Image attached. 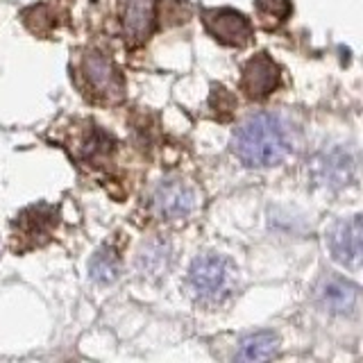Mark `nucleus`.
I'll return each mask as SVG.
<instances>
[{
    "mask_svg": "<svg viewBox=\"0 0 363 363\" xmlns=\"http://www.w3.org/2000/svg\"><path fill=\"white\" fill-rule=\"evenodd\" d=\"M281 82L279 66L270 60L266 52H259L243 68L241 89L250 100H264L275 91Z\"/></svg>",
    "mask_w": 363,
    "mask_h": 363,
    "instance_id": "0eeeda50",
    "label": "nucleus"
},
{
    "mask_svg": "<svg viewBox=\"0 0 363 363\" xmlns=\"http://www.w3.org/2000/svg\"><path fill=\"white\" fill-rule=\"evenodd\" d=\"M89 272H91V279L98 281V284H111L113 279L118 277L121 266H118V257L113 252L111 247H102L94 255L89 264Z\"/></svg>",
    "mask_w": 363,
    "mask_h": 363,
    "instance_id": "f8f14e48",
    "label": "nucleus"
},
{
    "mask_svg": "<svg viewBox=\"0 0 363 363\" xmlns=\"http://www.w3.org/2000/svg\"><path fill=\"white\" fill-rule=\"evenodd\" d=\"M211 107L216 109V111H220V109H225L227 113H232V109L236 107V102H234V98L227 94V91L223 89V86H216L213 89V94H211Z\"/></svg>",
    "mask_w": 363,
    "mask_h": 363,
    "instance_id": "2eb2a0df",
    "label": "nucleus"
},
{
    "mask_svg": "<svg viewBox=\"0 0 363 363\" xmlns=\"http://www.w3.org/2000/svg\"><path fill=\"white\" fill-rule=\"evenodd\" d=\"M329 255L345 268L363 266V220L340 218L325 234Z\"/></svg>",
    "mask_w": 363,
    "mask_h": 363,
    "instance_id": "7ed1b4c3",
    "label": "nucleus"
},
{
    "mask_svg": "<svg viewBox=\"0 0 363 363\" xmlns=\"http://www.w3.org/2000/svg\"><path fill=\"white\" fill-rule=\"evenodd\" d=\"M315 302L327 313H350L357 304V289L336 275H327L315 286Z\"/></svg>",
    "mask_w": 363,
    "mask_h": 363,
    "instance_id": "1a4fd4ad",
    "label": "nucleus"
},
{
    "mask_svg": "<svg viewBox=\"0 0 363 363\" xmlns=\"http://www.w3.org/2000/svg\"><path fill=\"white\" fill-rule=\"evenodd\" d=\"M125 34L130 41L141 43L155 28V7L150 0H130L128 11H125Z\"/></svg>",
    "mask_w": 363,
    "mask_h": 363,
    "instance_id": "9d476101",
    "label": "nucleus"
},
{
    "mask_svg": "<svg viewBox=\"0 0 363 363\" xmlns=\"http://www.w3.org/2000/svg\"><path fill=\"white\" fill-rule=\"evenodd\" d=\"M279 350V338L272 332H257L250 334L241 340L236 352L238 361H268L277 354Z\"/></svg>",
    "mask_w": 363,
    "mask_h": 363,
    "instance_id": "9b49d317",
    "label": "nucleus"
},
{
    "mask_svg": "<svg viewBox=\"0 0 363 363\" xmlns=\"http://www.w3.org/2000/svg\"><path fill=\"white\" fill-rule=\"evenodd\" d=\"M257 11L268 21V26H279L291 14V0H257Z\"/></svg>",
    "mask_w": 363,
    "mask_h": 363,
    "instance_id": "4468645a",
    "label": "nucleus"
},
{
    "mask_svg": "<svg viewBox=\"0 0 363 363\" xmlns=\"http://www.w3.org/2000/svg\"><path fill=\"white\" fill-rule=\"evenodd\" d=\"M232 150L245 166H277L291 152L289 125L277 113H255L234 132Z\"/></svg>",
    "mask_w": 363,
    "mask_h": 363,
    "instance_id": "f257e3e1",
    "label": "nucleus"
},
{
    "mask_svg": "<svg viewBox=\"0 0 363 363\" xmlns=\"http://www.w3.org/2000/svg\"><path fill=\"white\" fill-rule=\"evenodd\" d=\"M155 211L162 216L164 220H179L186 218V216L196 209L198 198L196 191H193L189 184L179 179H168L155 193Z\"/></svg>",
    "mask_w": 363,
    "mask_h": 363,
    "instance_id": "6e6552de",
    "label": "nucleus"
},
{
    "mask_svg": "<svg viewBox=\"0 0 363 363\" xmlns=\"http://www.w3.org/2000/svg\"><path fill=\"white\" fill-rule=\"evenodd\" d=\"M313 179L325 186L340 189L352 184L359 177V159L345 147H332V150L320 152L311 164Z\"/></svg>",
    "mask_w": 363,
    "mask_h": 363,
    "instance_id": "39448f33",
    "label": "nucleus"
},
{
    "mask_svg": "<svg viewBox=\"0 0 363 363\" xmlns=\"http://www.w3.org/2000/svg\"><path fill=\"white\" fill-rule=\"evenodd\" d=\"M168 261V245L162 241H152V243H145L143 250L136 257V266H139L145 275H159L164 270Z\"/></svg>",
    "mask_w": 363,
    "mask_h": 363,
    "instance_id": "ddd939ff",
    "label": "nucleus"
},
{
    "mask_svg": "<svg viewBox=\"0 0 363 363\" xmlns=\"http://www.w3.org/2000/svg\"><path fill=\"white\" fill-rule=\"evenodd\" d=\"M234 268L218 255H202L191 264L186 284L191 293L204 302H218L232 291Z\"/></svg>",
    "mask_w": 363,
    "mask_h": 363,
    "instance_id": "f03ea898",
    "label": "nucleus"
},
{
    "mask_svg": "<svg viewBox=\"0 0 363 363\" xmlns=\"http://www.w3.org/2000/svg\"><path fill=\"white\" fill-rule=\"evenodd\" d=\"M202 23L211 37L225 45L243 48V45L252 41V26H250V21L236 9H230V7L204 9Z\"/></svg>",
    "mask_w": 363,
    "mask_h": 363,
    "instance_id": "20e7f679",
    "label": "nucleus"
},
{
    "mask_svg": "<svg viewBox=\"0 0 363 363\" xmlns=\"http://www.w3.org/2000/svg\"><path fill=\"white\" fill-rule=\"evenodd\" d=\"M82 75H84L86 86L105 100L123 98V79L105 55L86 52L82 57Z\"/></svg>",
    "mask_w": 363,
    "mask_h": 363,
    "instance_id": "423d86ee",
    "label": "nucleus"
}]
</instances>
